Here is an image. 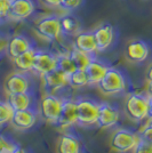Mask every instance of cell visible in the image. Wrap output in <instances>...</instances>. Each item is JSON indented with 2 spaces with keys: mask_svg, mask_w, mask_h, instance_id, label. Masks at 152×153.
Segmentation results:
<instances>
[{
  "mask_svg": "<svg viewBox=\"0 0 152 153\" xmlns=\"http://www.w3.org/2000/svg\"><path fill=\"white\" fill-rule=\"evenodd\" d=\"M97 87L105 95H115L125 91L126 80L119 70L114 68H109L101 81L97 83Z\"/></svg>",
  "mask_w": 152,
  "mask_h": 153,
  "instance_id": "obj_1",
  "label": "cell"
},
{
  "mask_svg": "<svg viewBox=\"0 0 152 153\" xmlns=\"http://www.w3.org/2000/svg\"><path fill=\"white\" fill-rule=\"evenodd\" d=\"M127 117L133 121H142L148 113V95L132 93L127 96L125 102Z\"/></svg>",
  "mask_w": 152,
  "mask_h": 153,
  "instance_id": "obj_2",
  "label": "cell"
},
{
  "mask_svg": "<svg viewBox=\"0 0 152 153\" xmlns=\"http://www.w3.org/2000/svg\"><path fill=\"white\" fill-rule=\"evenodd\" d=\"M139 140V136L137 133H134L133 130L127 128H122V129H118L111 136L110 145L114 151L125 153L130 150H134Z\"/></svg>",
  "mask_w": 152,
  "mask_h": 153,
  "instance_id": "obj_3",
  "label": "cell"
},
{
  "mask_svg": "<svg viewBox=\"0 0 152 153\" xmlns=\"http://www.w3.org/2000/svg\"><path fill=\"white\" fill-rule=\"evenodd\" d=\"M37 34L48 41L58 40L62 34L61 19L57 16H46L40 19L34 25Z\"/></svg>",
  "mask_w": 152,
  "mask_h": 153,
  "instance_id": "obj_4",
  "label": "cell"
},
{
  "mask_svg": "<svg viewBox=\"0 0 152 153\" xmlns=\"http://www.w3.org/2000/svg\"><path fill=\"white\" fill-rule=\"evenodd\" d=\"M77 121L80 125H93L97 120L100 103L90 98H80L76 101Z\"/></svg>",
  "mask_w": 152,
  "mask_h": 153,
  "instance_id": "obj_5",
  "label": "cell"
},
{
  "mask_svg": "<svg viewBox=\"0 0 152 153\" xmlns=\"http://www.w3.org/2000/svg\"><path fill=\"white\" fill-rule=\"evenodd\" d=\"M62 108V98L54 94H47L40 102V113L46 121L56 123Z\"/></svg>",
  "mask_w": 152,
  "mask_h": 153,
  "instance_id": "obj_6",
  "label": "cell"
},
{
  "mask_svg": "<svg viewBox=\"0 0 152 153\" xmlns=\"http://www.w3.org/2000/svg\"><path fill=\"white\" fill-rule=\"evenodd\" d=\"M41 76L42 86H44V88L47 94H54L57 90L69 86L68 76L61 73L56 69H53V70L48 71V72H46V73H44L42 76Z\"/></svg>",
  "mask_w": 152,
  "mask_h": 153,
  "instance_id": "obj_7",
  "label": "cell"
},
{
  "mask_svg": "<svg viewBox=\"0 0 152 153\" xmlns=\"http://www.w3.org/2000/svg\"><path fill=\"white\" fill-rule=\"evenodd\" d=\"M119 120V110L117 105L109 102H101L98 105L97 125L101 128H109L115 125Z\"/></svg>",
  "mask_w": 152,
  "mask_h": 153,
  "instance_id": "obj_8",
  "label": "cell"
},
{
  "mask_svg": "<svg viewBox=\"0 0 152 153\" xmlns=\"http://www.w3.org/2000/svg\"><path fill=\"white\" fill-rule=\"evenodd\" d=\"M34 12V4L32 0H10L7 17L14 21H23L29 19Z\"/></svg>",
  "mask_w": 152,
  "mask_h": 153,
  "instance_id": "obj_9",
  "label": "cell"
},
{
  "mask_svg": "<svg viewBox=\"0 0 152 153\" xmlns=\"http://www.w3.org/2000/svg\"><path fill=\"white\" fill-rule=\"evenodd\" d=\"M77 104L75 100L62 98V108L56 121L57 127L65 128L77 123Z\"/></svg>",
  "mask_w": 152,
  "mask_h": 153,
  "instance_id": "obj_10",
  "label": "cell"
},
{
  "mask_svg": "<svg viewBox=\"0 0 152 153\" xmlns=\"http://www.w3.org/2000/svg\"><path fill=\"white\" fill-rule=\"evenodd\" d=\"M56 55H54L51 51H36L32 71L39 76H42L44 73L55 69Z\"/></svg>",
  "mask_w": 152,
  "mask_h": 153,
  "instance_id": "obj_11",
  "label": "cell"
},
{
  "mask_svg": "<svg viewBox=\"0 0 152 153\" xmlns=\"http://www.w3.org/2000/svg\"><path fill=\"white\" fill-rule=\"evenodd\" d=\"M149 46L142 40H133L128 42L125 49V55L128 61L133 63H141L144 62L149 56Z\"/></svg>",
  "mask_w": 152,
  "mask_h": 153,
  "instance_id": "obj_12",
  "label": "cell"
},
{
  "mask_svg": "<svg viewBox=\"0 0 152 153\" xmlns=\"http://www.w3.org/2000/svg\"><path fill=\"white\" fill-rule=\"evenodd\" d=\"M4 88L7 94L26 93L30 89V81L24 73H13L5 81Z\"/></svg>",
  "mask_w": 152,
  "mask_h": 153,
  "instance_id": "obj_13",
  "label": "cell"
},
{
  "mask_svg": "<svg viewBox=\"0 0 152 153\" xmlns=\"http://www.w3.org/2000/svg\"><path fill=\"white\" fill-rule=\"evenodd\" d=\"M93 36H94V39H95L97 51H105L113 42V27L110 24H103V25L98 26L95 31L93 32Z\"/></svg>",
  "mask_w": 152,
  "mask_h": 153,
  "instance_id": "obj_14",
  "label": "cell"
},
{
  "mask_svg": "<svg viewBox=\"0 0 152 153\" xmlns=\"http://www.w3.org/2000/svg\"><path fill=\"white\" fill-rule=\"evenodd\" d=\"M37 120L36 111L33 110H17L14 111L12 117V125L19 129H29L31 128Z\"/></svg>",
  "mask_w": 152,
  "mask_h": 153,
  "instance_id": "obj_15",
  "label": "cell"
},
{
  "mask_svg": "<svg viewBox=\"0 0 152 153\" xmlns=\"http://www.w3.org/2000/svg\"><path fill=\"white\" fill-rule=\"evenodd\" d=\"M73 48L83 53H87L89 55H93L97 51L96 42L93 32H81L78 33L73 40Z\"/></svg>",
  "mask_w": 152,
  "mask_h": 153,
  "instance_id": "obj_16",
  "label": "cell"
},
{
  "mask_svg": "<svg viewBox=\"0 0 152 153\" xmlns=\"http://www.w3.org/2000/svg\"><path fill=\"white\" fill-rule=\"evenodd\" d=\"M108 70L109 66H107L104 63H102L95 58H93L86 66V69L83 70L86 73V76H87V80H88V85H97Z\"/></svg>",
  "mask_w": 152,
  "mask_h": 153,
  "instance_id": "obj_17",
  "label": "cell"
},
{
  "mask_svg": "<svg viewBox=\"0 0 152 153\" xmlns=\"http://www.w3.org/2000/svg\"><path fill=\"white\" fill-rule=\"evenodd\" d=\"M30 48H32L31 42L23 36H15L12 39H9L6 47L7 54L12 59L16 58L21 54L25 53Z\"/></svg>",
  "mask_w": 152,
  "mask_h": 153,
  "instance_id": "obj_18",
  "label": "cell"
},
{
  "mask_svg": "<svg viewBox=\"0 0 152 153\" xmlns=\"http://www.w3.org/2000/svg\"><path fill=\"white\" fill-rule=\"evenodd\" d=\"M57 153H80V143L73 134H64L60 137Z\"/></svg>",
  "mask_w": 152,
  "mask_h": 153,
  "instance_id": "obj_19",
  "label": "cell"
},
{
  "mask_svg": "<svg viewBox=\"0 0 152 153\" xmlns=\"http://www.w3.org/2000/svg\"><path fill=\"white\" fill-rule=\"evenodd\" d=\"M7 103L12 106L14 111L17 110H33L32 105V97L29 91L26 93H17V94H9L7 98Z\"/></svg>",
  "mask_w": 152,
  "mask_h": 153,
  "instance_id": "obj_20",
  "label": "cell"
},
{
  "mask_svg": "<svg viewBox=\"0 0 152 153\" xmlns=\"http://www.w3.org/2000/svg\"><path fill=\"white\" fill-rule=\"evenodd\" d=\"M34 54H36V49L30 48L29 51L25 53L21 54L19 56L14 58V64L15 66L22 72H28V71H32V65H33V58H34Z\"/></svg>",
  "mask_w": 152,
  "mask_h": 153,
  "instance_id": "obj_21",
  "label": "cell"
},
{
  "mask_svg": "<svg viewBox=\"0 0 152 153\" xmlns=\"http://www.w3.org/2000/svg\"><path fill=\"white\" fill-rule=\"evenodd\" d=\"M69 56L73 65H75L76 70H85L86 66L89 64V62L93 59L92 55H89L87 53H83L81 51H78L76 48L71 49V51L69 53Z\"/></svg>",
  "mask_w": 152,
  "mask_h": 153,
  "instance_id": "obj_22",
  "label": "cell"
},
{
  "mask_svg": "<svg viewBox=\"0 0 152 153\" xmlns=\"http://www.w3.org/2000/svg\"><path fill=\"white\" fill-rule=\"evenodd\" d=\"M55 69L68 76L76 70V68H75V65H73V63H72V61H71V58L69 56V53L68 54H58V55H56Z\"/></svg>",
  "mask_w": 152,
  "mask_h": 153,
  "instance_id": "obj_23",
  "label": "cell"
},
{
  "mask_svg": "<svg viewBox=\"0 0 152 153\" xmlns=\"http://www.w3.org/2000/svg\"><path fill=\"white\" fill-rule=\"evenodd\" d=\"M61 19V29H62V33L65 34H73L79 30L80 23L79 21L72 16V15H65L60 17Z\"/></svg>",
  "mask_w": 152,
  "mask_h": 153,
  "instance_id": "obj_24",
  "label": "cell"
},
{
  "mask_svg": "<svg viewBox=\"0 0 152 153\" xmlns=\"http://www.w3.org/2000/svg\"><path fill=\"white\" fill-rule=\"evenodd\" d=\"M69 86L73 87V88H81L88 85V80L83 70H75L69 76Z\"/></svg>",
  "mask_w": 152,
  "mask_h": 153,
  "instance_id": "obj_25",
  "label": "cell"
},
{
  "mask_svg": "<svg viewBox=\"0 0 152 153\" xmlns=\"http://www.w3.org/2000/svg\"><path fill=\"white\" fill-rule=\"evenodd\" d=\"M14 110L7 102H0V125L12 120Z\"/></svg>",
  "mask_w": 152,
  "mask_h": 153,
  "instance_id": "obj_26",
  "label": "cell"
},
{
  "mask_svg": "<svg viewBox=\"0 0 152 153\" xmlns=\"http://www.w3.org/2000/svg\"><path fill=\"white\" fill-rule=\"evenodd\" d=\"M83 0H61L60 2V8H62L64 10H73L77 9L78 7L81 5Z\"/></svg>",
  "mask_w": 152,
  "mask_h": 153,
  "instance_id": "obj_27",
  "label": "cell"
},
{
  "mask_svg": "<svg viewBox=\"0 0 152 153\" xmlns=\"http://www.w3.org/2000/svg\"><path fill=\"white\" fill-rule=\"evenodd\" d=\"M134 153H152V144L139 138L136 146L134 147Z\"/></svg>",
  "mask_w": 152,
  "mask_h": 153,
  "instance_id": "obj_28",
  "label": "cell"
},
{
  "mask_svg": "<svg viewBox=\"0 0 152 153\" xmlns=\"http://www.w3.org/2000/svg\"><path fill=\"white\" fill-rule=\"evenodd\" d=\"M139 138H142L143 140L152 144V120H150V122L139 131Z\"/></svg>",
  "mask_w": 152,
  "mask_h": 153,
  "instance_id": "obj_29",
  "label": "cell"
},
{
  "mask_svg": "<svg viewBox=\"0 0 152 153\" xmlns=\"http://www.w3.org/2000/svg\"><path fill=\"white\" fill-rule=\"evenodd\" d=\"M16 145L12 144L9 140L0 135V153H9L12 152Z\"/></svg>",
  "mask_w": 152,
  "mask_h": 153,
  "instance_id": "obj_30",
  "label": "cell"
},
{
  "mask_svg": "<svg viewBox=\"0 0 152 153\" xmlns=\"http://www.w3.org/2000/svg\"><path fill=\"white\" fill-rule=\"evenodd\" d=\"M10 0H0V19L7 17Z\"/></svg>",
  "mask_w": 152,
  "mask_h": 153,
  "instance_id": "obj_31",
  "label": "cell"
},
{
  "mask_svg": "<svg viewBox=\"0 0 152 153\" xmlns=\"http://www.w3.org/2000/svg\"><path fill=\"white\" fill-rule=\"evenodd\" d=\"M146 118L152 120V95H148V113Z\"/></svg>",
  "mask_w": 152,
  "mask_h": 153,
  "instance_id": "obj_32",
  "label": "cell"
},
{
  "mask_svg": "<svg viewBox=\"0 0 152 153\" xmlns=\"http://www.w3.org/2000/svg\"><path fill=\"white\" fill-rule=\"evenodd\" d=\"M42 2L49 7H58L61 0H42Z\"/></svg>",
  "mask_w": 152,
  "mask_h": 153,
  "instance_id": "obj_33",
  "label": "cell"
},
{
  "mask_svg": "<svg viewBox=\"0 0 152 153\" xmlns=\"http://www.w3.org/2000/svg\"><path fill=\"white\" fill-rule=\"evenodd\" d=\"M7 41L5 38H2V37H0V53L4 51V49H6V47H7Z\"/></svg>",
  "mask_w": 152,
  "mask_h": 153,
  "instance_id": "obj_34",
  "label": "cell"
},
{
  "mask_svg": "<svg viewBox=\"0 0 152 153\" xmlns=\"http://www.w3.org/2000/svg\"><path fill=\"white\" fill-rule=\"evenodd\" d=\"M146 80H148V82L152 81V65L146 71Z\"/></svg>",
  "mask_w": 152,
  "mask_h": 153,
  "instance_id": "obj_35",
  "label": "cell"
},
{
  "mask_svg": "<svg viewBox=\"0 0 152 153\" xmlns=\"http://www.w3.org/2000/svg\"><path fill=\"white\" fill-rule=\"evenodd\" d=\"M9 153H28L24 150V149H22V147H19V146H16L15 149H14L12 152H9Z\"/></svg>",
  "mask_w": 152,
  "mask_h": 153,
  "instance_id": "obj_36",
  "label": "cell"
},
{
  "mask_svg": "<svg viewBox=\"0 0 152 153\" xmlns=\"http://www.w3.org/2000/svg\"><path fill=\"white\" fill-rule=\"evenodd\" d=\"M146 93H148V95H152V81H149V82H148Z\"/></svg>",
  "mask_w": 152,
  "mask_h": 153,
  "instance_id": "obj_37",
  "label": "cell"
}]
</instances>
